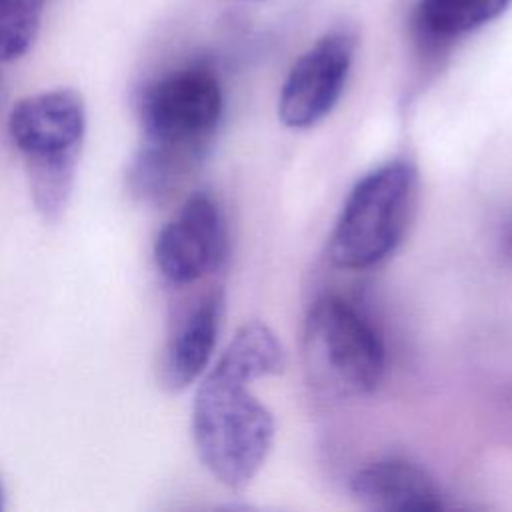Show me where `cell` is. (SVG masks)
<instances>
[{
  "instance_id": "cell-1",
  "label": "cell",
  "mask_w": 512,
  "mask_h": 512,
  "mask_svg": "<svg viewBox=\"0 0 512 512\" xmlns=\"http://www.w3.org/2000/svg\"><path fill=\"white\" fill-rule=\"evenodd\" d=\"M286 354L262 322L244 324L204 374L192 408L196 452L208 472L230 490L246 488L274 442L272 412L250 384L280 374Z\"/></svg>"
},
{
  "instance_id": "cell-2",
  "label": "cell",
  "mask_w": 512,
  "mask_h": 512,
  "mask_svg": "<svg viewBox=\"0 0 512 512\" xmlns=\"http://www.w3.org/2000/svg\"><path fill=\"white\" fill-rule=\"evenodd\" d=\"M222 110L220 80L204 64L182 66L150 82L138 104L144 144L130 174L134 190L166 194L204 154Z\"/></svg>"
},
{
  "instance_id": "cell-3",
  "label": "cell",
  "mask_w": 512,
  "mask_h": 512,
  "mask_svg": "<svg viewBox=\"0 0 512 512\" xmlns=\"http://www.w3.org/2000/svg\"><path fill=\"white\" fill-rule=\"evenodd\" d=\"M416 188L418 172L408 160H390L364 174L350 190L330 234L332 264L366 270L394 252L408 228Z\"/></svg>"
},
{
  "instance_id": "cell-4",
  "label": "cell",
  "mask_w": 512,
  "mask_h": 512,
  "mask_svg": "<svg viewBox=\"0 0 512 512\" xmlns=\"http://www.w3.org/2000/svg\"><path fill=\"white\" fill-rule=\"evenodd\" d=\"M304 358L312 382L332 396H364L384 376V344L344 298H318L304 322Z\"/></svg>"
},
{
  "instance_id": "cell-5",
  "label": "cell",
  "mask_w": 512,
  "mask_h": 512,
  "mask_svg": "<svg viewBox=\"0 0 512 512\" xmlns=\"http://www.w3.org/2000/svg\"><path fill=\"white\" fill-rule=\"evenodd\" d=\"M226 254V224L216 198L194 192L164 224L154 242L160 274L174 286H188L214 272Z\"/></svg>"
},
{
  "instance_id": "cell-6",
  "label": "cell",
  "mask_w": 512,
  "mask_h": 512,
  "mask_svg": "<svg viewBox=\"0 0 512 512\" xmlns=\"http://www.w3.org/2000/svg\"><path fill=\"white\" fill-rule=\"evenodd\" d=\"M356 42L348 32H330L292 66L278 100V116L288 128L304 130L324 120L342 96Z\"/></svg>"
},
{
  "instance_id": "cell-7",
  "label": "cell",
  "mask_w": 512,
  "mask_h": 512,
  "mask_svg": "<svg viewBox=\"0 0 512 512\" xmlns=\"http://www.w3.org/2000/svg\"><path fill=\"white\" fill-rule=\"evenodd\" d=\"M86 128L80 94L56 88L22 98L8 118L12 144L28 162L76 160Z\"/></svg>"
},
{
  "instance_id": "cell-8",
  "label": "cell",
  "mask_w": 512,
  "mask_h": 512,
  "mask_svg": "<svg viewBox=\"0 0 512 512\" xmlns=\"http://www.w3.org/2000/svg\"><path fill=\"white\" fill-rule=\"evenodd\" d=\"M222 310L218 288H208L176 308L162 354V378L168 388L182 390L204 374L218 340Z\"/></svg>"
},
{
  "instance_id": "cell-9",
  "label": "cell",
  "mask_w": 512,
  "mask_h": 512,
  "mask_svg": "<svg viewBox=\"0 0 512 512\" xmlns=\"http://www.w3.org/2000/svg\"><path fill=\"white\" fill-rule=\"evenodd\" d=\"M350 492L364 508L378 512H438L446 500L436 480L418 464L386 458L358 468Z\"/></svg>"
},
{
  "instance_id": "cell-10",
  "label": "cell",
  "mask_w": 512,
  "mask_h": 512,
  "mask_svg": "<svg viewBox=\"0 0 512 512\" xmlns=\"http://www.w3.org/2000/svg\"><path fill=\"white\" fill-rule=\"evenodd\" d=\"M510 0H420L416 30L428 46H442L498 18Z\"/></svg>"
},
{
  "instance_id": "cell-11",
  "label": "cell",
  "mask_w": 512,
  "mask_h": 512,
  "mask_svg": "<svg viewBox=\"0 0 512 512\" xmlns=\"http://www.w3.org/2000/svg\"><path fill=\"white\" fill-rule=\"evenodd\" d=\"M42 4V0H0V62L28 52L38 34Z\"/></svg>"
},
{
  "instance_id": "cell-12",
  "label": "cell",
  "mask_w": 512,
  "mask_h": 512,
  "mask_svg": "<svg viewBox=\"0 0 512 512\" xmlns=\"http://www.w3.org/2000/svg\"><path fill=\"white\" fill-rule=\"evenodd\" d=\"M74 168L76 160L28 162L32 198L46 220H54L62 214L72 188Z\"/></svg>"
},
{
  "instance_id": "cell-13",
  "label": "cell",
  "mask_w": 512,
  "mask_h": 512,
  "mask_svg": "<svg viewBox=\"0 0 512 512\" xmlns=\"http://www.w3.org/2000/svg\"><path fill=\"white\" fill-rule=\"evenodd\" d=\"M500 244L502 250L508 258H512V218L506 220V224L502 226V234H500Z\"/></svg>"
},
{
  "instance_id": "cell-14",
  "label": "cell",
  "mask_w": 512,
  "mask_h": 512,
  "mask_svg": "<svg viewBox=\"0 0 512 512\" xmlns=\"http://www.w3.org/2000/svg\"><path fill=\"white\" fill-rule=\"evenodd\" d=\"M4 508V484H2V480H0V510Z\"/></svg>"
},
{
  "instance_id": "cell-15",
  "label": "cell",
  "mask_w": 512,
  "mask_h": 512,
  "mask_svg": "<svg viewBox=\"0 0 512 512\" xmlns=\"http://www.w3.org/2000/svg\"><path fill=\"white\" fill-rule=\"evenodd\" d=\"M42 2H44V0H42Z\"/></svg>"
}]
</instances>
